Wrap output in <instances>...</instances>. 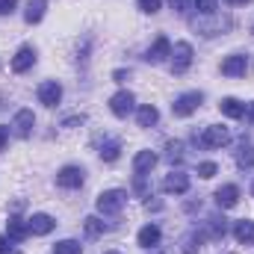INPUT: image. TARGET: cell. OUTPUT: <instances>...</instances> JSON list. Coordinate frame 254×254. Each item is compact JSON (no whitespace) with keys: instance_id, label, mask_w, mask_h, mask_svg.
I'll return each instance as SVG.
<instances>
[{"instance_id":"6da1fadb","label":"cell","mask_w":254,"mask_h":254,"mask_svg":"<svg viewBox=\"0 0 254 254\" xmlns=\"http://www.w3.org/2000/svg\"><path fill=\"white\" fill-rule=\"evenodd\" d=\"M98 213H104V216H119L122 213V207L127 204V192L125 190H107L98 195Z\"/></svg>"},{"instance_id":"7a4b0ae2","label":"cell","mask_w":254,"mask_h":254,"mask_svg":"<svg viewBox=\"0 0 254 254\" xmlns=\"http://www.w3.org/2000/svg\"><path fill=\"white\" fill-rule=\"evenodd\" d=\"M231 142V130L222 125H210L204 127V133H201V145L204 148H225Z\"/></svg>"},{"instance_id":"3957f363","label":"cell","mask_w":254,"mask_h":254,"mask_svg":"<svg viewBox=\"0 0 254 254\" xmlns=\"http://www.w3.org/2000/svg\"><path fill=\"white\" fill-rule=\"evenodd\" d=\"M201 101H204L201 92H187V95H181V98L172 104V113H175L178 119H187V116H192V113L201 107Z\"/></svg>"},{"instance_id":"277c9868","label":"cell","mask_w":254,"mask_h":254,"mask_svg":"<svg viewBox=\"0 0 254 254\" xmlns=\"http://www.w3.org/2000/svg\"><path fill=\"white\" fill-rule=\"evenodd\" d=\"M192 57H195V54H192L190 42H178V45L172 48V71H175V74H184L192 65Z\"/></svg>"},{"instance_id":"5b68a950","label":"cell","mask_w":254,"mask_h":254,"mask_svg":"<svg viewBox=\"0 0 254 254\" xmlns=\"http://www.w3.org/2000/svg\"><path fill=\"white\" fill-rule=\"evenodd\" d=\"M133 104H136V98H133V92H116L113 98H110V110H113V116H119V119H127L130 113H133Z\"/></svg>"},{"instance_id":"8992f818","label":"cell","mask_w":254,"mask_h":254,"mask_svg":"<svg viewBox=\"0 0 254 254\" xmlns=\"http://www.w3.org/2000/svg\"><path fill=\"white\" fill-rule=\"evenodd\" d=\"M83 181H86V172H83L80 166H65L63 172L57 175V184H60L63 190H80Z\"/></svg>"},{"instance_id":"52a82bcc","label":"cell","mask_w":254,"mask_h":254,"mask_svg":"<svg viewBox=\"0 0 254 254\" xmlns=\"http://www.w3.org/2000/svg\"><path fill=\"white\" fill-rule=\"evenodd\" d=\"M63 101V86L57 83V80H45L42 86H39V104H45V107H57Z\"/></svg>"},{"instance_id":"ba28073f","label":"cell","mask_w":254,"mask_h":254,"mask_svg":"<svg viewBox=\"0 0 254 254\" xmlns=\"http://www.w3.org/2000/svg\"><path fill=\"white\" fill-rule=\"evenodd\" d=\"M27 228H30V234L45 237V234H51V231L57 228V219H54V216H48V213H33V216L27 219Z\"/></svg>"},{"instance_id":"9c48e42d","label":"cell","mask_w":254,"mask_h":254,"mask_svg":"<svg viewBox=\"0 0 254 254\" xmlns=\"http://www.w3.org/2000/svg\"><path fill=\"white\" fill-rule=\"evenodd\" d=\"M246 71H249V57H243V54H234V57H228L222 63L225 77H246Z\"/></svg>"},{"instance_id":"30bf717a","label":"cell","mask_w":254,"mask_h":254,"mask_svg":"<svg viewBox=\"0 0 254 254\" xmlns=\"http://www.w3.org/2000/svg\"><path fill=\"white\" fill-rule=\"evenodd\" d=\"M163 192H169V195H184V192H190V175L172 172V175L163 181Z\"/></svg>"},{"instance_id":"8fae6325","label":"cell","mask_w":254,"mask_h":254,"mask_svg":"<svg viewBox=\"0 0 254 254\" xmlns=\"http://www.w3.org/2000/svg\"><path fill=\"white\" fill-rule=\"evenodd\" d=\"M166 57H172V42H169L166 36H157V42L148 48V57H145V60L157 65V63H163Z\"/></svg>"},{"instance_id":"7c38bea8","label":"cell","mask_w":254,"mask_h":254,"mask_svg":"<svg viewBox=\"0 0 254 254\" xmlns=\"http://www.w3.org/2000/svg\"><path fill=\"white\" fill-rule=\"evenodd\" d=\"M33 125H36V116H33V110H18V116H15L12 127H15V133H18L21 139H27V136L33 133Z\"/></svg>"},{"instance_id":"4fadbf2b","label":"cell","mask_w":254,"mask_h":254,"mask_svg":"<svg viewBox=\"0 0 254 254\" xmlns=\"http://www.w3.org/2000/svg\"><path fill=\"white\" fill-rule=\"evenodd\" d=\"M36 65V51L33 48H21L15 57H12V71L15 74H24V71H30Z\"/></svg>"},{"instance_id":"5bb4252c","label":"cell","mask_w":254,"mask_h":254,"mask_svg":"<svg viewBox=\"0 0 254 254\" xmlns=\"http://www.w3.org/2000/svg\"><path fill=\"white\" fill-rule=\"evenodd\" d=\"M237 201H240V187H234V184H225L222 190H216V204H219L222 210H231V207H237Z\"/></svg>"},{"instance_id":"9a60e30c","label":"cell","mask_w":254,"mask_h":254,"mask_svg":"<svg viewBox=\"0 0 254 254\" xmlns=\"http://www.w3.org/2000/svg\"><path fill=\"white\" fill-rule=\"evenodd\" d=\"M154 166H157V154H154V151H139V154L133 157V172H136V175H148Z\"/></svg>"},{"instance_id":"2e32d148","label":"cell","mask_w":254,"mask_h":254,"mask_svg":"<svg viewBox=\"0 0 254 254\" xmlns=\"http://www.w3.org/2000/svg\"><path fill=\"white\" fill-rule=\"evenodd\" d=\"M6 231H9V240H15V243H21V240L30 237V228H27V222H24L21 216H9Z\"/></svg>"},{"instance_id":"e0dca14e","label":"cell","mask_w":254,"mask_h":254,"mask_svg":"<svg viewBox=\"0 0 254 254\" xmlns=\"http://www.w3.org/2000/svg\"><path fill=\"white\" fill-rule=\"evenodd\" d=\"M160 228L157 225H145L142 231H139V237H136V243L142 246V249H154V246H160Z\"/></svg>"},{"instance_id":"ac0fdd59","label":"cell","mask_w":254,"mask_h":254,"mask_svg":"<svg viewBox=\"0 0 254 254\" xmlns=\"http://www.w3.org/2000/svg\"><path fill=\"white\" fill-rule=\"evenodd\" d=\"M234 237H237V243H243V246H254V222H252V219L237 222Z\"/></svg>"},{"instance_id":"d6986e66","label":"cell","mask_w":254,"mask_h":254,"mask_svg":"<svg viewBox=\"0 0 254 254\" xmlns=\"http://www.w3.org/2000/svg\"><path fill=\"white\" fill-rule=\"evenodd\" d=\"M157 122H160V113H157V107H154V104L139 107V113H136V125H139V127H154Z\"/></svg>"},{"instance_id":"ffe728a7","label":"cell","mask_w":254,"mask_h":254,"mask_svg":"<svg viewBox=\"0 0 254 254\" xmlns=\"http://www.w3.org/2000/svg\"><path fill=\"white\" fill-rule=\"evenodd\" d=\"M45 9H48V0H30L27 3V12H24V21L27 24H39L45 18Z\"/></svg>"},{"instance_id":"44dd1931","label":"cell","mask_w":254,"mask_h":254,"mask_svg":"<svg viewBox=\"0 0 254 254\" xmlns=\"http://www.w3.org/2000/svg\"><path fill=\"white\" fill-rule=\"evenodd\" d=\"M219 107H222V113H225L228 119H243V116H246V107H243L237 98H225Z\"/></svg>"},{"instance_id":"7402d4cb","label":"cell","mask_w":254,"mask_h":254,"mask_svg":"<svg viewBox=\"0 0 254 254\" xmlns=\"http://www.w3.org/2000/svg\"><path fill=\"white\" fill-rule=\"evenodd\" d=\"M225 219H219V216H213V219H207V231H204V237H213V240H222L225 237Z\"/></svg>"},{"instance_id":"603a6c76","label":"cell","mask_w":254,"mask_h":254,"mask_svg":"<svg viewBox=\"0 0 254 254\" xmlns=\"http://www.w3.org/2000/svg\"><path fill=\"white\" fill-rule=\"evenodd\" d=\"M119 154H122V145H119L116 139H110V142H104V145H101V160L113 163V160H119Z\"/></svg>"},{"instance_id":"cb8c5ba5","label":"cell","mask_w":254,"mask_h":254,"mask_svg":"<svg viewBox=\"0 0 254 254\" xmlns=\"http://www.w3.org/2000/svg\"><path fill=\"white\" fill-rule=\"evenodd\" d=\"M83 228H86V234H89V237H101V234L107 231V225H104V222H101L98 216H86Z\"/></svg>"},{"instance_id":"d4e9b609","label":"cell","mask_w":254,"mask_h":254,"mask_svg":"<svg viewBox=\"0 0 254 254\" xmlns=\"http://www.w3.org/2000/svg\"><path fill=\"white\" fill-rule=\"evenodd\" d=\"M237 163H240V169H254V145H243L240 148Z\"/></svg>"},{"instance_id":"484cf974","label":"cell","mask_w":254,"mask_h":254,"mask_svg":"<svg viewBox=\"0 0 254 254\" xmlns=\"http://www.w3.org/2000/svg\"><path fill=\"white\" fill-rule=\"evenodd\" d=\"M54 254H80V243L77 240H63L54 246Z\"/></svg>"},{"instance_id":"4316f807","label":"cell","mask_w":254,"mask_h":254,"mask_svg":"<svg viewBox=\"0 0 254 254\" xmlns=\"http://www.w3.org/2000/svg\"><path fill=\"white\" fill-rule=\"evenodd\" d=\"M166 151H169V160L172 163H181L184 160V142H169Z\"/></svg>"},{"instance_id":"83f0119b","label":"cell","mask_w":254,"mask_h":254,"mask_svg":"<svg viewBox=\"0 0 254 254\" xmlns=\"http://www.w3.org/2000/svg\"><path fill=\"white\" fill-rule=\"evenodd\" d=\"M195 9H198L201 15H213V12L219 9V0H195Z\"/></svg>"},{"instance_id":"f1b7e54d","label":"cell","mask_w":254,"mask_h":254,"mask_svg":"<svg viewBox=\"0 0 254 254\" xmlns=\"http://www.w3.org/2000/svg\"><path fill=\"white\" fill-rule=\"evenodd\" d=\"M216 172H219V166H216V163H201V166H198V178H204V181H210Z\"/></svg>"},{"instance_id":"f546056e","label":"cell","mask_w":254,"mask_h":254,"mask_svg":"<svg viewBox=\"0 0 254 254\" xmlns=\"http://www.w3.org/2000/svg\"><path fill=\"white\" fill-rule=\"evenodd\" d=\"M160 6H163V0H139V9H142V12H148V15H157V12H160Z\"/></svg>"},{"instance_id":"4dcf8cb0","label":"cell","mask_w":254,"mask_h":254,"mask_svg":"<svg viewBox=\"0 0 254 254\" xmlns=\"http://www.w3.org/2000/svg\"><path fill=\"white\" fill-rule=\"evenodd\" d=\"M169 3H172V9H175L178 15H187V12H190V3H192V0H169Z\"/></svg>"},{"instance_id":"1f68e13d","label":"cell","mask_w":254,"mask_h":254,"mask_svg":"<svg viewBox=\"0 0 254 254\" xmlns=\"http://www.w3.org/2000/svg\"><path fill=\"white\" fill-rule=\"evenodd\" d=\"M18 6V0H0V15H12Z\"/></svg>"},{"instance_id":"d6a6232c","label":"cell","mask_w":254,"mask_h":254,"mask_svg":"<svg viewBox=\"0 0 254 254\" xmlns=\"http://www.w3.org/2000/svg\"><path fill=\"white\" fill-rule=\"evenodd\" d=\"M6 142H9V127H0V151L6 148Z\"/></svg>"},{"instance_id":"836d02e7","label":"cell","mask_w":254,"mask_h":254,"mask_svg":"<svg viewBox=\"0 0 254 254\" xmlns=\"http://www.w3.org/2000/svg\"><path fill=\"white\" fill-rule=\"evenodd\" d=\"M9 249H12V246H9V240H6V237L0 234V254H6V252H9Z\"/></svg>"},{"instance_id":"e575fe53","label":"cell","mask_w":254,"mask_h":254,"mask_svg":"<svg viewBox=\"0 0 254 254\" xmlns=\"http://www.w3.org/2000/svg\"><path fill=\"white\" fill-rule=\"evenodd\" d=\"M225 3H231V6H237V3H249V0H225Z\"/></svg>"},{"instance_id":"d590c367","label":"cell","mask_w":254,"mask_h":254,"mask_svg":"<svg viewBox=\"0 0 254 254\" xmlns=\"http://www.w3.org/2000/svg\"><path fill=\"white\" fill-rule=\"evenodd\" d=\"M249 122H254V104H252V110H249Z\"/></svg>"},{"instance_id":"8d00e7d4","label":"cell","mask_w":254,"mask_h":254,"mask_svg":"<svg viewBox=\"0 0 254 254\" xmlns=\"http://www.w3.org/2000/svg\"><path fill=\"white\" fill-rule=\"evenodd\" d=\"M107 254H119V252H107Z\"/></svg>"},{"instance_id":"74e56055","label":"cell","mask_w":254,"mask_h":254,"mask_svg":"<svg viewBox=\"0 0 254 254\" xmlns=\"http://www.w3.org/2000/svg\"><path fill=\"white\" fill-rule=\"evenodd\" d=\"M252 195H254V184H252Z\"/></svg>"}]
</instances>
